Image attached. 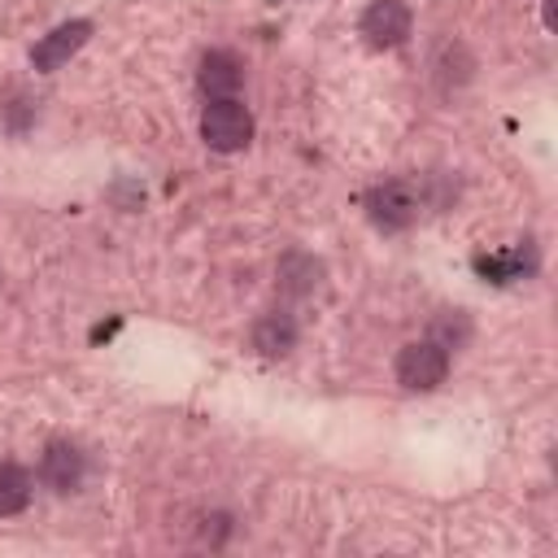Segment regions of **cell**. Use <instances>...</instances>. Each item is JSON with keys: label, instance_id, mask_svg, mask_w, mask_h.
Returning <instances> with one entry per match:
<instances>
[{"label": "cell", "instance_id": "cell-4", "mask_svg": "<svg viewBox=\"0 0 558 558\" xmlns=\"http://www.w3.org/2000/svg\"><path fill=\"white\" fill-rule=\"evenodd\" d=\"M410 31H414V17L405 0H371L362 13V35L371 48H401Z\"/></svg>", "mask_w": 558, "mask_h": 558}, {"label": "cell", "instance_id": "cell-5", "mask_svg": "<svg viewBox=\"0 0 558 558\" xmlns=\"http://www.w3.org/2000/svg\"><path fill=\"white\" fill-rule=\"evenodd\" d=\"M87 39H92V22H87V17H70V22L52 26L48 35H39V44L31 48V65H35L39 74H52V70H61Z\"/></svg>", "mask_w": 558, "mask_h": 558}, {"label": "cell", "instance_id": "cell-7", "mask_svg": "<svg viewBox=\"0 0 558 558\" xmlns=\"http://www.w3.org/2000/svg\"><path fill=\"white\" fill-rule=\"evenodd\" d=\"M39 480L52 493H74L83 484V453L70 440H52L44 449V458H39Z\"/></svg>", "mask_w": 558, "mask_h": 558}, {"label": "cell", "instance_id": "cell-10", "mask_svg": "<svg viewBox=\"0 0 558 558\" xmlns=\"http://www.w3.org/2000/svg\"><path fill=\"white\" fill-rule=\"evenodd\" d=\"M31 506V475L17 462H0V519L22 514Z\"/></svg>", "mask_w": 558, "mask_h": 558}, {"label": "cell", "instance_id": "cell-1", "mask_svg": "<svg viewBox=\"0 0 558 558\" xmlns=\"http://www.w3.org/2000/svg\"><path fill=\"white\" fill-rule=\"evenodd\" d=\"M418 214H423V187L414 179H379L366 192V218L384 235L410 231L418 222Z\"/></svg>", "mask_w": 558, "mask_h": 558}, {"label": "cell", "instance_id": "cell-12", "mask_svg": "<svg viewBox=\"0 0 558 558\" xmlns=\"http://www.w3.org/2000/svg\"><path fill=\"white\" fill-rule=\"evenodd\" d=\"M558 22V0H545V31H554Z\"/></svg>", "mask_w": 558, "mask_h": 558}, {"label": "cell", "instance_id": "cell-2", "mask_svg": "<svg viewBox=\"0 0 558 558\" xmlns=\"http://www.w3.org/2000/svg\"><path fill=\"white\" fill-rule=\"evenodd\" d=\"M201 140L214 153H240L253 140V113L240 96H218L201 113Z\"/></svg>", "mask_w": 558, "mask_h": 558}, {"label": "cell", "instance_id": "cell-11", "mask_svg": "<svg viewBox=\"0 0 558 558\" xmlns=\"http://www.w3.org/2000/svg\"><path fill=\"white\" fill-rule=\"evenodd\" d=\"M427 340H436L445 353L466 349V340H471V318H466L462 310H440V314L432 318V327H427Z\"/></svg>", "mask_w": 558, "mask_h": 558}, {"label": "cell", "instance_id": "cell-3", "mask_svg": "<svg viewBox=\"0 0 558 558\" xmlns=\"http://www.w3.org/2000/svg\"><path fill=\"white\" fill-rule=\"evenodd\" d=\"M392 371H397V384H401L405 392H432V388L445 384V375H449V353H445L436 340L423 336V340L401 344Z\"/></svg>", "mask_w": 558, "mask_h": 558}, {"label": "cell", "instance_id": "cell-6", "mask_svg": "<svg viewBox=\"0 0 558 558\" xmlns=\"http://www.w3.org/2000/svg\"><path fill=\"white\" fill-rule=\"evenodd\" d=\"M196 87L218 100V96H235L244 87V61L231 52V48H209L196 65Z\"/></svg>", "mask_w": 558, "mask_h": 558}, {"label": "cell", "instance_id": "cell-9", "mask_svg": "<svg viewBox=\"0 0 558 558\" xmlns=\"http://www.w3.org/2000/svg\"><path fill=\"white\" fill-rule=\"evenodd\" d=\"M323 283V262L310 253H288L279 262V292L283 296H310Z\"/></svg>", "mask_w": 558, "mask_h": 558}, {"label": "cell", "instance_id": "cell-8", "mask_svg": "<svg viewBox=\"0 0 558 558\" xmlns=\"http://www.w3.org/2000/svg\"><path fill=\"white\" fill-rule=\"evenodd\" d=\"M253 349L262 357H288L296 349V323H292V314H283V310L262 314L253 323Z\"/></svg>", "mask_w": 558, "mask_h": 558}]
</instances>
